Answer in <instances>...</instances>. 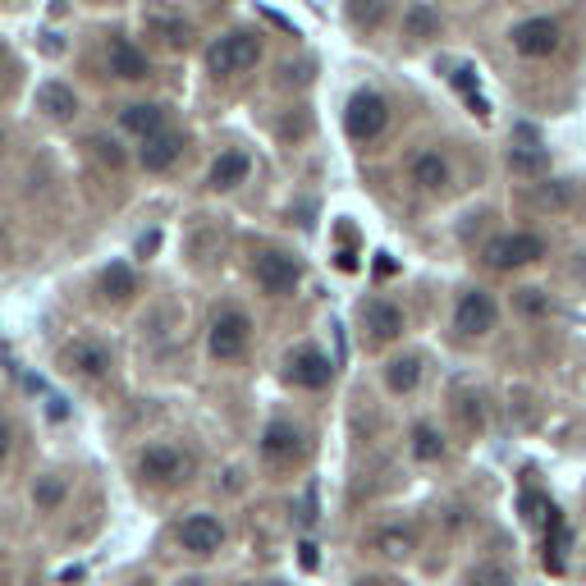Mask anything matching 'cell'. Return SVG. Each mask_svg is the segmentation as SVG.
<instances>
[{
  "mask_svg": "<svg viewBox=\"0 0 586 586\" xmlns=\"http://www.w3.org/2000/svg\"><path fill=\"white\" fill-rule=\"evenodd\" d=\"M65 481L60 477H42L37 481V490H33V500H37V509L42 513H51V509H60V504H65Z\"/></svg>",
  "mask_w": 586,
  "mask_h": 586,
  "instance_id": "f546056e",
  "label": "cell"
},
{
  "mask_svg": "<svg viewBox=\"0 0 586 586\" xmlns=\"http://www.w3.org/2000/svg\"><path fill=\"white\" fill-rule=\"evenodd\" d=\"M179 156H184V133H152V138L142 142L138 161L147 165L152 174H161V170H170Z\"/></svg>",
  "mask_w": 586,
  "mask_h": 586,
  "instance_id": "2e32d148",
  "label": "cell"
},
{
  "mask_svg": "<svg viewBox=\"0 0 586 586\" xmlns=\"http://www.w3.org/2000/svg\"><path fill=\"white\" fill-rule=\"evenodd\" d=\"M454 422H458V431H467V435H477L481 431V422H486V403H481V394L477 390H454Z\"/></svg>",
  "mask_w": 586,
  "mask_h": 586,
  "instance_id": "7402d4cb",
  "label": "cell"
},
{
  "mask_svg": "<svg viewBox=\"0 0 586 586\" xmlns=\"http://www.w3.org/2000/svg\"><path fill=\"white\" fill-rule=\"evenodd\" d=\"M568 202H573V184L568 179H536L532 184L536 211H568Z\"/></svg>",
  "mask_w": 586,
  "mask_h": 586,
  "instance_id": "603a6c76",
  "label": "cell"
},
{
  "mask_svg": "<svg viewBox=\"0 0 586 586\" xmlns=\"http://www.w3.org/2000/svg\"><path fill=\"white\" fill-rule=\"evenodd\" d=\"M106 65H110V74L124 78V83H142V78H152V60H147L133 42H124V37H110Z\"/></svg>",
  "mask_w": 586,
  "mask_h": 586,
  "instance_id": "4fadbf2b",
  "label": "cell"
},
{
  "mask_svg": "<svg viewBox=\"0 0 586 586\" xmlns=\"http://www.w3.org/2000/svg\"><path fill=\"white\" fill-rule=\"evenodd\" d=\"M120 129L129 133V138H152V133L165 129V106H156V101H138V106H124L120 110Z\"/></svg>",
  "mask_w": 586,
  "mask_h": 586,
  "instance_id": "e0dca14e",
  "label": "cell"
},
{
  "mask_svg": "<svg viewBox=\"0 0 586 586\" xmlns=\"http://www.w3.org/2000/svg\"><path fill=\"white\" fill-rule=\"evenodd\" d=\"M440 33V14L431 5H413L408 10V37H435Z\"/></svg>",
  "mask_w": 586,
  "mask_h": 586,
  "instance_id": "4dcf8cb0",
  "label": "cell"
},
{
  "mask_svg": "<svg viewBox=\"0 0 586 586\" xmlns=\"http://www.w3.org/2000/svg\"><path fill=\"white\" fill-rule=\"evenodd\" d=\"M541 257H545L541 234H500V239L486 243V261L495 271H518V266H532Z\"/></svg>",
  "mask_w": 586,
  "mask_h": 586,
  "instance_id": "8992f818",
  "label": "cell"
},
{
  "mask_svg": "<svg viewBox=\"0 0 586 586\" xmlns=\"http://www.w3.org/2000/svg\"><path fill=\"white\" fill-rule=\"evenodd\" d=\"M303 568H316V545H303Z\"/></svg>",
  "mask_w": 586,
  "mask_h": 586,
  "instance_id": "74e56055",
  "label": "cell"
},
{
  "mask_svg": "<svg viewBox=\"0 0 586 586\" xmlns=\"http://www.w3.org/2000/svg\"><path fill=\"white\" fill-rule=\"evenodd\" d=\"M303 120H307L303 110H298L293 120H284V124H280V138H289V142H293V138H298V133H303Z\"/></svg>",
  "mask_w": 586,
  "mask_h": 586,
  "instance_id": "e575fe53",
  "label": "cell"
},
{
  "mask_svg": "<svg viewBox=\"0 0 586 586\" xmlns=\"http://www.w3.org/2000/svg\"><path fill=\"white\" fill-rule=\"evenodd\" d=\"M413 184L426 188V193H445L454 184V170H449V161L440 152H422L413 156Z\"/></svg>",
  "mask_w": 586,
  "mask_h": 586,
  "instance_id": "ac0fdd59",
  "label": "cell"
},
{
  "mask_svg": "<svg viewBox=\"0 0 586 586\" xmlns=\"http://www.w3.org/2000/svg\"><path fill=\"white\" fill-rule=\"evenodd\" d=\"M97 289H101V298H106V303H124V298L133 293V271L124 266V261H115V266H106V271H101Z\"/></svg>",
  "mask_w": 586,
  "mask_h": 586,
  "instance_id": "4316f807",
  "label": "cell"
},
{
  "mask_svg": "<svg viewBox=\"0 0 586 586\" xmlns=\"http://www.w3.org/2000/svg\"><path fill=\"white\" fill-rule=\"evenodd\" d=\"M284 376L298 385V390H326L330 376H335V367H330V358L321 353V348L303 344V348H293L289 362H284Z\"/></svg>",
  "mask_w": 586,
  "mask_h": 586,
  "instance_id": "52a82bcc",
  "label": "cell"
},
{
  "mask_svg": "<svg viewBox=\"0 0 586 586\" xmlns=\"http://www.w3.org/2000/svg\"><path fill=\"white\" fill-rule=\"evenodd\" d=\"M307 454V440L303 431L293 422H271L266 426V435H261V463L275 467V472H289V467H298Z\"/></svg>",
  "mask_w": 586,
  "mask_h": 586,
  "instance_id": "5b68a950",
  "label": "cell"
},
{
  "mask_svg": "<svg viewBox=\"0 0 586 586\" xmlns=\"http://www.w3.org/2000/svg\"><path fill=\"white\" fill-rule=\"evenodd\" d=\"M188 472H193V463H188L184 449L174 445H147L138 458V477L152 481V486H184Z\"/></svg>",
  "mask_w": 586,
  "mask_h": 586,
  "instance_id": "3957f363",
  "label": "cell"
},
{
  "mask_svg": "<svg viewBox=\"0 0 586 586\" xmlns=\"http://www.w3.org/2000/svg\"><path fill=\"white\" fill-rule=\"evenodd\" d=\"M257 60H261V37L257 33H220L216 42L207 46V69L216 78L248 74V69H257Z\"/></svg>",
  "mask_w": 586,
  "mask_h": 586,
  "instance_id": "6da1fadb",
  "label": "cell"
},
{
  "mask_svg": "<svg viewBox=\"0 0 586 586\" xmlns=\"http://www.w3.org/2000/svg\"><path fill=\"white\" fill-rule=\"evenodd\" d=\"M248 170H252V156L243 152V147H229V152H220L216 161H211L207 188L211 193H229V188H239L243 179H248Z\"/></svg>",
  "mask_w": 586,
  "mask_h": 586,
  "instance_id": "5bb4252c",
  "label": "cell"
},
{
  "mask_svg": "<svg viewBox=\"0 0 586 586\" xmlns=\"http://www.w3.org/2000/svg\"><path fill=\"white\" fill-rule=\"evenodd\" d=\"M426 376V362L417 358V353H403V358H394L390 367H385V390L390 394H413L417 385H422Z\"/></svg>",
  "mask_w": 586,
  "mask_h": 586,
  "instance_id": "ffe728a7",
  "label": "cell"
},
{
  "mask_svg": "<svg viewBox=\"0 0 586 586\" xmlns=\"http://www.w3.org/2000/svg\"><path fill=\"white\" fill-rule=\"evenodd\" d=\"M413 454L422 463H435V458H445V440L435 426H413Z\"/></svg>",
  "mask_w": 586,
  "mask_h": 586,
  "instance_id": "f1b7e54d",
  "label": "cell"
},
{
  "mask_svg": "<svg viewBox=\"0 0 586 586\" xmlns=\"http://www.w3.org/2000/svg\"><path fill=\"white\" fill-rule=\"evenodd\" d=\"M495 298L490 293H481V289H467L463 298H458V307H454V330L458 335H467V339H481V335H490L495 330Z\"/></svg>",
  "mask_w": 586,
  "mask_h": 586,
  "instance_id": "ba28073f",
  "label": "cell"
},
{
  "mask_svg": "<svg viewBox=\"0 0 586 586\" xmlns=\"http://www.w3.org/2000/svg\"><path fill=\"white\" fill-rule=\"evenodd\" d=\"M37 101H42V110L51 115V120H60V124L74 120V115H78V97L69 92L65 83H46L42 92H37Z\"/></svg>",
  "mask_w": 586,
  "mask_h": 586,
  "instance_id": "cb8c5ba5",
  "label": "cell"
},
{
  "mask_svg": "<svg viewBox=\"0 0 586 586\" xmlns=\"http://www.w3.org/2000/svg\"><path fill=\"white\" fill-rule=\"evenodd\" d=\"M564 33H559V23L554 19H527L513 28V51L527 55V60H545V55L559 51Z\"/></svg>",
  "mask_w": 586,
  "mask_h": 586,
  "instance_id": "9c48e42d",
  "label": "cell"
},
{
  "mask_svg": "<svg viewBox=\"0 0 586 586\" xmlns=\"http://www.w3.org/2000/svg\"><path fill=\"white\" fill-rule=\"evenodd\" d=\"M220 490H243V472H234V467H225V481H220Z\"/></svg>",
  "mask_w": 586,
  "mask_h": 586,
  "instance_id": "d590c367",
  "label": "cell"
},
{
  "mask_svg": "<svg viewBox=\"0 0 586 586\" xmlns=\"http://www.w3.org/2000/svg\"><path fill=\"white\" fill-rule=\"evenodd\" d=\"M87 147H92V156H97L101 165H110V170H120V165L129 161V156L120 152V142H115V138H106V133H97V138L87 142Z\"/></svg>",
  "mask_w": 586,
  "mask_h": 586,
  "instance_id": "1f68e13d",
  "label": "cell"
},
{
  "mask_svg": "<svg viewBox=\"0 0 586 586\" xmlns=\"http://www.w3.org/2000/svg\"><path fill=\"white\" fill-rule=\"evenodd\" d=\"M371 545H376V554H385V559H408V554L417 550V541H413V532L408 527H380L376 536H371Z\"/></svg>",
  "mask_w": 586,
  "mask_h": 586,
  "instance_id": "d4e9b609",
  "label": "cell"
},
{
  "mask_svg": "<svg viewBox=\"0 0 586 586\" xmlns=\"http://www.w3.org/2000/svg\"><path fill=\"white\" fill-rule=\"evenodd\" d=\"M60 362H65V371H74L78 380H106L110 376V353L97 339H74V344H65Z\"/></svg>",
  "mask_w": 586,
  "mask_h": 586,
  "instance_id": "8fae6325",
  "label": "cell"
},
{
  "mask_svg": "<svg viewBox=\"0 0 586 586\" xmlns=\"http://www.w3.org/2000/svg\"><path fill=\"white\" fill-rule=\"evenodd\" d=\"M362 321H367V330H371V339H376V344H385V339H399V335H403V312H399L394 303H367Z\"/></svg>",
  "mask_w": 586,
  "mask_h": 586,
  "instance_id": "44dd1931",
  "label": "cell"
},
{
  "mask_svg": "<svg viewBox=\"0 0 586 586\" xmlns=\"http://www.w3.org/2000/svg\"><path fill=\"white\" fill-rule=\"evenodd\" d=\"M385 124H390V106H385V97H376V92H358V97H348L344 133L353 142L380 138V133H385Z\"/></svg>",
  "mask_w": 586,
  "mask_h": 586,
  "instance_id": "7a4b0ae2",
  "label": "cell"
},
{
  "mask_svg": "<svg viewBox=\"0 0 586 586\" xmlns=\"http://www.w3.org/2000/svg\"><path fill=\"white\" fill-rule=\"evenodd\" d=\"M467 586H513L509 582V573H504V568H472V573H467Z\"/></svg>",
  "mask_w": 586,
  "mask_h": 586,
  "instance_id": "d6a6232c",
  "label": "cell"
},
{
  "mask_svg": "<svg viewBox=\"0 0 586 586\" xmlns=\"http://www.w3.org/2000/svg\"><path fill=\"white\" fill-rule=\"evenodd\" d=\"M10 445H14V435H10V422H5V417H0V458L10 454Z\"/></svg>",
  "mask_w": 586,
  "mask_h": 586,
  "instance_id": "8d00e7d4",
  "label": "cell"
},
{
  "mask_svg": "<svg viewBox=\"0 0 586 586\" xmlns=\"http://www.w3.org/2000/svg\"><path fill=\"white\" fill-rule=\"evenodd\" d=\"M509 170L536 184V179H545L550 161H545V152H532V147H513V152H509Z\"/></svg>",
  "mask_w": 586,
  "mask_h": 586,
  "instance_id": "83f0119b",
  "label": "cell"
},
{
  "mask_svg": "<svg viewBox=\"0 0 586 586\" xmlns=\"http://www.w3.org/2000/svg\"><path fill=\"white\" fill-rule=\"evenodd\" d=\"M518 312L522 316H545V312H550V303H545L541 289H522L518 293Z\"/></svg>",
  "mask_w": 586,
  "mask_h": 586,
  "instance_id": "836d02e7",
  "label": "cell"
},
{
  "mask_svg": "<svg viewBox=\"0 0 586 586\" xmlns=\"http://www.w3.org/2000/svg\"><path fill=\"white\" fill-rule=\"evenodd\" d=\"M248 339H252V321L243 312H220L207 330V353L216 362H234L248 353Z\"/></svg>",
  "mask_w": 586,
  "mask_h": 586,
  "instance_id": "277c9868",
  "label": "cell"
},
{
  "mask_svg": "<svg viewBox=\"0 0 586 586\" xmlns=\"http://www.w3.org/2000/svg\"><path fill=\"white\" fill-rule=\"evenodd\" d=\"M541 527H545V568H550V573H564V550H568V541H573V532H568L564 513L550 509Z\"/></svg>",
  "mask_w": 586,
  "mask_h": 586,
  "instance_id": "d6986e66",
  "label": "cell"
},
{
  "mask_svg": "<svg viewBox=\"0 0 586 586\" xmlns=\"http://www.w3.org/2000/svg\"><path fill=\"white\" fill-rule=\"evenodd\" d=\"M344 14H348V23H353V28L371 33V28H380V23H385V14H390V0H348Z\"/></svg>",
  "mask_w": 586,
  "mask_h": 586,
  "instance_id": "484cf974",
  "label": "cell"
},
{
  "mask_svg": "<svg viewBox=\"0 0 586 586\" xmlns=\"http://www.w3.org/2000/svg\"><path fill=\"white\" fill-rule=\"evenodd\" d=\"M147 23H152V33L161 37V42H170L174 51H188V46H193V23L174 10V5H152V10H147Z\"/></svg>",
  "mask_w": 586,
  "mask_h": 586,
  "instance_id": "9a60e30c",
  "label": "cell"
},
{
  "mask_svg": "<svg viewBox=\"0 0 586 586\" xmlns=\"http://www.w3.org/2000/svg\"><path fill=\"white\" fill-rule=\"evenodd\" d=\"M257 284L266 293H275V298H284V293L298 289V280H303V271H298V261L289 257V252H261L257 257Z\"/></svg>",
  "mask_w": 586,
  "mask_h": 586,
  "instance_id": "30bf717a",
  "label": "cell"
},
{
  "mask_svg": "<svg viewBox=\"0 0 586 586\" xmlns=\"http://www.w3.org/2000/svg\"><path fill=\"white\" fill-rule=\"evenodd\" d=\"M179 545L188 554H216L225 545V522L211 518V513H193V518L179 522Z\"/></svg>",
  "mask_w": 586,
  "mask_h": 586,
  "instance_id": "7c38bea8",
  "label": "cell"
}]
</instances>
